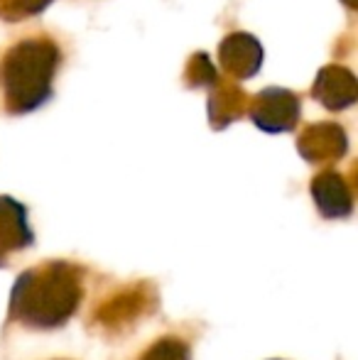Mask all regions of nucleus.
I'll use <instances>...</instances> for the list:
<instances>
[{
	"mask_svg": "<svg viewBox=\"0 0 358 360\" xmlns=\"http://www.w3.org/2000/svg\"><path fill=\"white\" fill-rule=\"evenodd\" d=\"M84 302V270L74 262L47 260L20 272L10 292L8 316L32 331L62 328Z\"/></svg>",
	"mask_w": 358,
	"mask_h": 360,
	"instance_id": "nucleus-1",
	"label": "nucleus"
},
{
	"mask_svg": "<svg viewBox=\"0 0 358 360\" xmlns=\"http://www.w3.org/2000/svg\"><path fill=\"white\" fill-rule=\"evenodd\" d=\"M62 54L47 37H30L18 42L0 59V94L10 113H32L52 96Z\"/></svg>",
	"mask_w": 358,
	"mask_h": 360,
	"instance_id": "nucleus-2",
	"label": "nucleus"
},
{
	"mask_svg": "<svg viewBox=\"0 0 358 360\" xmlns=\"http://www.w3.org/2000/svg\"><path fill=\"white\" fill-rule=\"evenodd\" d=\"M155 307H158L155 287L148 282H135V285H125L110 297H106L96 307L91 323L106 333H120L125 328H133V323H138L148 314H153Z\"/></svg>",
	"mask_w": 358,
	"mask_h": 360,
	"instance_id": "nucleus-3",
	"label": "nucleus"
},
{
	"mask_svg": "<svg viewBox=\"0 0 358 360\" xmlns=\"http://www.w3.org/2000/svg\"><path fill=\"white\" fill-rule=\"evenodd\" d=\"M253 123L265 133H290L300 123L302 103L300 96L287 89H265L248 103Z\"/></svg>",
	"mask_w": 358,
	"mask_h": 360,
	"instance_id": "nucleus-4",
	"label": "nucleus"
},
{
	"mask_svg": "<svg viewBox=\"0 0 358 360\" xmlns=\"http://www.w3.org/2000/svg\"><path fill=\"white\" fill-rule=\"evenodd\" d=\"M349 150L346 130L339 123L307 125L297 138V152L312 165H331L339 162Z\"/></svg>",
	"mask_w": 358,
	"mask_h": 360,
	"instance_id": "nucleus-5",
	"label": "nucleus"
},
{
	"mask_svg": "<svg viewBox=\"0 0 358 360\" xmlns=\"http://www.w3.org/2000/svg\"><path fill=\"white\" fill-rule=\"evenodd\" d=\"M34 243V233L27 218V206L13 196H0V267Z\"/></svg>",
	"mask_w": 358,
	"mask_h": 360,
	"instance_id": "nucleus-6",
	"label": "nucleus"
},
{
	"mask_svg": "<svg viewBox=\"0 0 358 360\" xmlns=\"http://www.w3.org/2000/svg\"><path fill=\"white\" fill-rule=\"evenodd\" d=\"M219 62L234 79H250L263 67V47L248 32H231L219 44Z\"/></svg>",
	"mask_w": 358,
	"mask_h": 360,
	"instance_id": "nucleus-7",
	"label": "nucleus"
},
{
	"mask_svg": "<svg viewBox=\"0 0 358 360\" xmlns=\"http://www.w3.org/2000/svg\"><path fill=\"white\" fill-rule=\"evenodd\" d=\"M312 199L324 218H346L354 211V191L334 169L319 172L312 179Z\"/></svg>",
	"mask_w": 358,
	"mask_h": 360,
	"instance_id": "nucleus-8",
	"label": "nucleus"
},
{
	"mask_svg": "<svg viewBox=\"0 0 358 360\" xmlns=\"http://www.w3.org/2000/svg\"><path fill=\"white\" fill-rule=\"evenodd\" d=\"M312 96L329 110H344L356 103V76L346 67L329 64L314 79Z\"/></svg>",
	"mask_w": 358,
	"mask_h": 360,
	"instance_id": "nucleus-9",
	"label": "nucleus"
},
{
	"mask_svg": "<svg viewBox=\"0 0 358 360\" xmlns=\"http://www.w3.org/2000/svg\"><path fill=\"white\" fill-rule=\"evenodd\" d=\"M250 96L238 84L229 79H216L214 91L209 96V120L214 130H224L231 123L243 118L248 110Z\"/></svg>",
	"mask_w": 358,
	"mask_h": 360,
	"instance_id": "nucleus-10",
	"label": "nucleus"
},
{
	"mask_svg": "<svg viewBox=\"0 0 358 360\" xmlns=\"http://www.w3.org/2000/svg\"><path fill=\"white\" fill-rule=\"evenodd\" d=\"M216 79H219V72H216L209 54L206 52L191 54V59L186 62L184 69V84L189 89H201V86H214Z\"/></svg>",
	"mask_w": 358,
	"mask_h": 360,
	"instance_id": "nucleus-11",
	"label": "nucleus"
},
{
	"mask_svg": "<svg viewBox=\"0 0 358 360\" xmlns=\"http://www.w3.org/2000/svg\"><path fill=\"white\" fill-rule=\"evenodd\" d=\"M138 360H191L189 343L177 336H162L148 348Z\"/></svg>",
	"mask_w": 358,
	"mask_h": 360,
	"instance_id": "nucleus-12",
	"label": "nucleus"
},
{
	"mask_svg": "<svg viewBox=\"0 0 358 360\" xmlns=\"http://www.w3.org/2000/svg\"><path fill=\"white\" fill-rule=\"evenodd\" d=\"M52 3L54 0H0V20H5V22H20L25 18L39 15Z\"/></svg>",
	"mask_w": 358,
	"mask_h": 360,
	"instance_id": "nucleus-13",
	"label": "nucleus"
},
{
	"mask_svg": "<svg viewBox=\"0 0 358 360\" xmlns=\"http://www.w3.org/2000/svg\"><path fill=\"white\" fill-rule=\"evenodd\" d=\"M341 3H344V5H346V8H356V5H358V3H356V0H341Z\"/></svg>",
	"mask_w": 358,
	"mask_h": 360,
	"instance_id": "nucleus-14",
	"label": "nucleus"
},
{
	"mask_svg": "<svg viewBox=\"0 0 358 360\" xmlns=\"http://www.w3.org/2000/svg\"><path fill=\"white\" fill-rule=\"evenodd\" d=\"M275 360H277V358H275Z\"/></svg>",
	"mask_w": 358,
	"mask_h": 360,
	"instance_id": "nucleus-15",
	"label": "nucleus"
}]
</instances>
